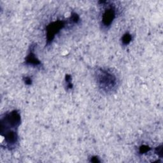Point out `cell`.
Returning a JSON list of instances; mask_svg holds the SVG:
<instances>
[{
  "instance_id": "1",
  "label": "cell",
  "mask_w": 163,
  "mask_h": 163,
  "mask_svg": "<svg viewBox=\"0 0 163 163\" xmlns=\"http://www.w3.org/2000/svg\"><path fill=\"white\" fill-rule=\"evenodd\" d=\"M21 115L17 110L6 112L0 118L1 136L3 138L2 147L8 150L17 149L19 145L18 129L21 124Z\"/></svg>"
},
{
  "instance_id": "2",
  "label": "cell",
  "mask_w": 163,
  "mask_h": 163,
  "mask_svg": "<svg viewBox=\"0 0 163 163\" xmlns=\"http://www.w3.org/2000/svg\"><path fill=\"white\" fill-rule=\"evenodd\" d=\"M94 75L99 90L106 94L115 92L119 85V79L111 68H97Z\"/></svg>"
},
{
  "instance_id": "3",
  "label": "cell",
  "mask_w": 163,
  "mask_h": 163,
  "mask_svg": "<svg viewBox=\"0 0 163 163\" xmlns=\"http://www.w3.org/2000/svg\"><path fill=\"white\" fill-rule=\"evenodd\" d=\"M102 5L105 6L101 19V27L103 30L109 29L117 15V10L115 5L110 4L107 2V5H105V2H101Z\"/></svg>"
},
{
  "instance_id": "4",
  "label": "cell",
  "mask_w": 163,
  "mask_h": 163,
  "mask_svg": "<svg viewBox=\"0 0 163 163\" xmlns=\"http://www.w3.org/2000/svg\"><path fill=\"white\" fill-rule=\"evenodd\" d=\"M68 21H56L50 22L46 27L47 46L50 45L55 38L56 35L68 23Z\"/></svg>"
},
{
  "instance_id": "5",
  "label": "cell",
  "mask_w": 163,
  "mask_h": 163,
  "mask_svg": "<svg viewBox=\"0 0 163 163\" xmlns=\"http://www.w3.org/2000/svg\"><path fill=\"white\" fill-rule=\"evenodd\" d=\"M35 44H31L30 47L28 55L25 58L24 64L27 66H31L35 68H42V64L40 61L37 58L35 55Z\"/></svg>"
},
{
  "instance_id": "6",
  "label": "cell",
  "mask_w": 163,
  "mask_h": 163,
  "mask_svg": "<svg viewBox=\"0 0 163 163\" xmlns=\"http://www.w3.org/2000/svg\"><path fill=\"white\" fill-rule=\"evenodd\" d=\"M133 40V36L129 33L127 32L123 34L121 38V42L122 45L124 46H128V45L132 42Z\"/></svg>"
},
{
  "instance_id": "7",
  "label": "cell",
  "mask_w": 163,
  "mask_h": 163,
  "mask_svg": "<svg viewBox=\"0 0 163 163\" xmlns=\"http://www.w3.org/2000/svg\"><path fill=\"white\" fill-rule=\"evenodd\" d=\"M70 22L75 24H78V22L80 21V17L79 16L76 14V13H73L71 15V17L69 19Z\"/></svg>"
},
{
  "instance_id": "8",
  "label": "cell",
  "mask_w": 163,
  "mask_h": 163,
  "mask_svg": "<svg viewBox=\"0 0 163 163\" xmlns=\"http://www.w3.org/2000/svg\"><path fill=\"white\" fill-rule=\"evenodd\" d=\"M151 149L146 145H142L139 147V153L140 154H145V153H148L149 151H150Z\"/></svg>"
},
{
  "instance_id": "9",
  "label": "cell",
  "mask_w": 163,
  "mask_h": 163,
  "mask_svg": "<svg viewBox=\"0 0 163 163\" xmlns=\"http://www.w3.org/2000/svg\"><path fill=\"white\" fill-rule=\"evenodd\" d=\"M65 81H66L67 89H72L74 85H73V84H72V82H71V75H66V77H65Z\"/></svg>"
},
{
  "instance_id": "10",
  "label": "cell",
  "mask_w": 163,
  "mask_h": 163,
  "mask_svg": "<svg viewBox=\"0 0 163 163\" xmlns=\"http://www.w3.org/2000/svg\"><path fill=\"white\" fill-rule=\"evenodd\" d=\"M23 81H24V82L25 83V84L27 85H32L33 80L30 77H24L23 78Z\"/></svg>"
},
{
  "instance_id": "11",
  "label": "cell",
  "mask_w": 163,
  "mask_h": 163,
  "mask_svg": "<svg viewBox=\"0 0 163 163\" xmlns=\"http://www.w3.org/2000/svg\"><path fill=\"white\" fill-rule=\"evenodd\" d=\"M90 162L97 163V162H101V160L99 159V158L97 156H92L90 158Z\"/></svg>"
}]
</instances>
